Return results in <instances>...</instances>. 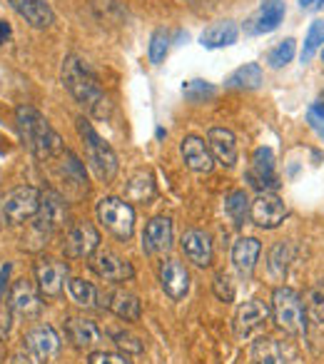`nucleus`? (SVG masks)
<instances>
[{
  "instance_id": "8",
  "label": "nucleus",
  "mask_w": 324,
  "mask_h": 364,
  "mask_svg": "<svg viewBox=\"0 0 324 364\" xmlns=\"http://www.w3.org/2000/svg\"><path fill=\"white\" fill-rule=\"evenodd\" d=\"M100 250V232L92 223H75L63 237V252L70 259H90Z\"/></svg>"
},
{
  "instance_id": "23",
  "label": "nucleus",
  "mask_w": 324,
  "mask_h": 364,
  "mask_svg": "<svg viewBox=\"0 0 324 364\" xmlns=\"http://www.w3.org/2000/svg\"><path fill=\"white\" fill-rule=\"evenodd\" d=\"M65 334L72 342V347H77V349H92V347H100V344L105 342L102 329L97 327L92 319H85V317H68Z\"/></svg>"
},
{
  "instance_id": "41",
  "label": "nucleus",
  "mask_w": 324,
  "mask_h": 364,
  "mask_svg": "<svg viewBox=\"0 0 324 364\" xmlns=\"http://www.w3.org/2000/svg\"><path fill=\"white\" fill-rule=\"evenodd\" d=\"M87 364H132V362L127 359V354L105 352V349H100V352L87 354Z\"/></svg>"
},
{
  "instance_id": "18",
  "label": "nucleus",
  "mask_w": 324,
  "mask_h": 364,
  "mask_svg": "<svg viewBox=\"0 0 324 364\" xmlns=\"http://www.w3.org/2000/svg\"><path fill=\"white\" fill-rule=\"evenodd\" d=\"M157 274H160L162 292L168 294L170 299H175V302L185 299V294L190 292V272L180 259H175V257L162 259Z\"/></svg>"
},
{
  "instance_id": "10",
  "label": "nucleus",
  "mask_w": 324,
  "mask_h": 364,
  "mask_svg": "<svg viewBox=\"0 0 324 364\" xmlns=\"http://www.w3.org/2000/svg\"><path fill=\"white\" fill-rule=\"evenodd\" d=\"M252 364H304V359L292 342L259 337L252 344Z\"/></svg>"
},
{
  "instance_id": "12",
  "label": "nucleus",
  "mask_w": 324,
  "mask_h": 364,
  "mask_svg": "<svg viewBox=\"0 0 324 364\" xmlns=\"http://www.w3.org/2000/svg\"><path fill=\"white\" fill-rule=\"evenodd\" d=\"M90 269L100 279L112 282V284L130 282V279L135 277V269H132V264L127 262L122 255L112 252V250H97V252L90 257Z\"/></svg>"
},
{
  "instance_id": "29",
  "label": "nucleus",
  "mask_w": 324,
  "mask_h": 364,
  "mask_svg": "<svg viewBox=\"0 0 324 364\" xmlns=\"http://www.w3.org/2000/svg\"><path fill=\"white\" fill-rule=\"evenodd\" d=\"M155 180H152V175L147 170H137L130 175V180H127L125 185V198L127 203H150L152 198H155Z\"/></svg>"
},
{
  "instance_id": "45",
  "label": "nucleus",
  "mask_w": 324,
  "mask_h": 364,
  "mask_svg": "<svg viewBox=\"0 0 324 364\" xmlns=\"http://www.w3.org/2000/svg\"><path fill=\"white\" fill-rule=\"evenodd\" d=\"M13 31H11V23L6 21H0V46H6L8 41H11Z\"/></svg>"
},
{
  "instance_id": "5",
  "label": "nucleus",
  "mask_w": 324,
  "mask_h": 364,
  "mask_svg": "<svg viewBox=\"0 0 324 364\" xmlns=\"http://www.w3.org/2000/svg\"><path fill=\"white\" fill-rule=\"evenodd\" d=\"M40 208V190L33 185H18L0 195V228L3 225H23L38 215Z\"/></svg>"
},
{
  "instance_id": "27",
  "label": "nucleus",
  "mask_w": 324,
  "mask_h": 364,
  "mask_svg": "<svg viewBox=\"0 0 324 364\" xmlns=\"http://www.w3.org/2000/svg\"><path fill=\"white\" fill-rule=\"evenodd\" d=\"M239 38V28L232 21H220L212 23L207 31L200 36V46L207 48V50H217V48H230L234 46Z\"/></svg>"
},
{
  "instance_id": "21",
  "label": "nucleus",
  "mask_w": 324,
  "mask_h": 364,
  "mask_svg": "<svg viewBox=\"0 0 324 364\" xmlns=\"http://www.w3.org/2000/svg\"><path fill=\"white\" fill-rule=\"evenodd\" d=\"M269 314H272V309H269L267 302H262V299H249V302H244L242 307L237 309V314H234V332H237V337L244 339V337H249V334H254L267 322Z\"/></svg>"
},
{
  "instance_id": "16",
  "label": "nucleus",
  "mask_w": 324,
  "mask_h": 364,
  "mask_svg": "<svg viewBox=\"0 0 324 364\" xmlns=\"http://www.w3.org/2000/svg\"><path fill=\"white\" fill-rule=\"evenodd\" d=\"M26 349L33 357V362L38 364H48L58 352H60V337H58L55 327L50 324H38L31 332L26 334Z\"/></svg>"
},
{
  "instance_id": "2",
  "label": "nucleus",
  "mask_w": 324,
  "mask_h": 364,
  "mask_svg": "<svg viewBox=\"0 0 324 364\" xmlns=\"http://www.w3.org/2000/svg\"><path fill=\"white\" fill-rule=\"evenodd\" d=\"M60 80H63V85H65V90L70 92L92 117L110 115V100H107L100 82L95 80V75L87 70L80 58L68 55L65 60H63Z\"/></svg>"
},
{
  "instance_id": "11",
  "label": "nucleus",
  "mask_w": 324,
  "mask_h": 364,
  "mask_svg": "<svg viewBox=\"0 0 324 364\" xmlns=\"http://www.w3.org/2000/svg\"><path fill=\"white\" fill-rule=\"evenodd\" d=\"M33 272H36L38 289H40V294L48 299L60 297L63 289H65V282L70 279L68 277V264L53 257H40L36 262V267H33Z\"/></svg>"
},
{
  "instance_id": "7",
  "label": "nucleus",
  "mask_w": 324,
  "mask_h": 364,
  "mask_svg": "<svg viewBox=\"0 0 324 364\" xmlns=\"http://www.w3.org/2000/svg\"><path fill=\"white\" fill-rule=\"evenodd\" d=\"M68 228V203L55 190H43L40 208L36 215V230L40 235H55Z\"/></svg>"
},
{
  "instance_id": "47",
  "label": "nucleus",
  "mask_w": 324,
  "mask_h": 364,
  "mask_svg": "<svg viewBox=\"0 0 324 364\" xmlns=\"http://www.w3.org/2000/svg\"><path fill=\"white\" fill-rule=\"evenodd\" d=\"M322 60H324V48H322Z\"/></svg>"
},
{
  "instance_id": "19",
  "label": "nucleus",
  "mask_w": 324,
  "mask_h": 364,
  "mask_svg": "<svg viewBox=\"0 0 324 364\" xmlns=\"http://www.w3.org/2000/svg\"><path fill=\"white\" fill-rule=\"evenodd\" d=\"M173 250V220L160 215L152 218L142 230V252L145 255H165Z\"/></svg>"
},
{
  "instance_id": "34",
  "label": "nucleus",
  "mask_w": 324,
  "mask_h": 364,
  "mask_svg": "<svg viewBox=\"0 0 324 364\" xmlns=\"http://www.w3.org/2000/svg\"><path fill=\"white\" fill-rule=\"evenodd\" d=\"M294 55H297V41H294V38H284V41H279L277 46L267 53V65L272 68V70L287 68L289 63L294 60Z\"/></svg>"
},
{
  "instance_id": "1",
  "label": "nucleus",
  "mask_w": 324,
  "mask_h": 364,
  "mask_svg": "<svg viewBox=\"0 0 324 364\" xmlns=\"http://www.w3.org/2000/svg\"><path fill=\"white\" fill-rule=\"evenodd\" d=\"M16 125L18 135H21L23 145L31 150V155H36L38 160H50L55 155H63L60 135L55 132V127L48 122V117L43 115L38 107L33 105H21L16 110Z\"/></svg>"
},
{
  "instance_id": "36",
  "label": "nucleus",
  "mask_w": 324,
  "mask_h": 364,
  "mask_svg": "<svg viewBox=\"0 0 324 364\" xmlns=\"http://www.w3.org/2000/svg\"><path fill=\"white\" fill-rule=\"evenodd\" d=\"M170 50V33L165 28H157L150 36V46H147V58H150L152 65H160Z\"/></svg>"
},
{
  "instance_id": "39",
  "label": "nucleus",
  "mask_w": 324,
  "mask_h": 364,
  "mask_svg": "<svg viewBox=\"0 0 324 364\" xmlns=\"http://www.w3.org/2000/svg\"><path fill=\"white\" fill-rule=\"evenodd\" d=\"M110 337H112V342H115L120 349H125V352H130V354H142V352H145V344H142L140 339L135 337V334H130V332H112Z\"/></svg>"
},
{
  "instance_id": "4",
  "label": "nucleus",
  "mask_w": 324,
  "mask_h": 364,
  "mask_svg": "<svg viewBox=\"0 0 324 364\" xmlns=\"http://www.w3.org/2000/svg\"><path fill=\"white\" fill-rule=\"evenodd\" d=\"M77 132H80V137H82L87 162L92 165L95 175L100 177L102 182H112L117 175V170H120V162H117L115 150L97 135L95 127H92L85 117H77Z\"/></svg>"
},
{
  "instance_id": "42",
  "label": "nucleus",
  "mask_w": 324,
  "mask_h": 364,
  "mask_svg": "<svg viewBox=\"0 0 324 364\" xmlns=\"http://www.w3.org/2000/svg\"><path fill=\"white\" fill-rule=\"evenodd\" d=\"M307 122L314 132L324 140V102H314L307 110Z\"/></svg>"
},
{
  "instance_id": "22",
  "label": "nucleus",
  "mask_w": 324,
  "mask_h": 364,
  "mask_svg": "<svg viewBox=\"0 0 324 364\" xmlns=\"http://www.w3.org/2000/svg\"><path fill=\"white\" fill-rule=\"evenodd\" d=\"M180 155H183L188 170L200 172V175H205V172H210L215 167V157H212V152H210V145L198 135L183 137V142H180Z\"/></svg>"
},
{
  "instance_id": "35",
  "label": "nucleus",
  "mask_w": 324,
  "mask_h": 364,
  "mask_svg": "<svg viewBox=\"0 0 324 364\" xmlns=\"http://www.w3.org/2000/svg\"><path fill=\"white\" fill-rule=\"evenodd\" d=\"M63 175H65V180L70 182V185H75V188H80V190H87L85 167H82V162L77 160L72 150L63 152Z\"/></svg>"
},
{
  "instance_id": "3",
  "label": "nucleus",
  "mask_w": 324,
  "mask_h": 364,
  "mask_svg": "<svg viewBox=\"0 0 324 364\" xmlns=\"http://www.w3.org/2000/svg\"><path fill=\"white\" fill-rule=\"evenodd\" d=\"M272 319L279 329H284L292 337L307 334V307L304 297L292 287H277L272 292Z\"/></svg>"
},
{
  "instance_id": "37",
  "label": "nucleus",
  "mask_w": 324,
  "mask_h": 364,
  "mask_svg": "<svg viewBox=\"0 0 324 364\" xmlns=\"http://www.w3.org/2000/svg\"><path fill=\"white\" fill-rule=\"evenodd\" d=\"M183 95H185V100H190V102L198 105V102L212 100V97L217 95V87L207 80H188L183 85Z\"/></svg>"
},
{
  "instance_id": "46",
  "label": "nucleus",
  "mask_w": 324,
  "mask_h": 364,
  "mask_svg": "<svg viewBox=\"0 0 324 364\" xmlns=\"http://www.w3.org/2000/svg\"><path fill=\"white\" fill-rule=\"evenodd\" d=\"M324 6V0H299V8L302 11H319Z\"/></svg>"
},
{
  "instance_id": "17",
  "label": "nucleus",
  "mask_w": 324,
  "mask_h": 364,
  "mask_svg": "<svg viewBox=\"0 0 324 364\" xmlns=\"http://www.w3.org/2000/svg\"><path fill=\"white\" fill-rule=\"evenodd\" d=\"M97 304L107 312H112L115 317L125 319V322H137L142 317V304L137 299V294L127 292V289H105L97 292Z\"/></svg>"
},
{
  "instance_id": "25",
  "label": "nucleus",
  "mask_w": 324,
  "mask_h": 364,
  "mask_svg": "<svg viewBox=\"0 0 324 364\" xmlns=\"http://www.w3.org/2000/svg\"><path fill=\"white\" fill-rule=\"evenodd\" d=\"M180 245H183L185 257L193 264H198V267H210V264H212V257H215L212 240H210V235H205L202 230H188V232L183 235V242Z\"/></svg>"
},
{
  "instance_id": "32",
  "label": "nucleus",
  "mask_w": 324,
  "mask_h": 364,
  "mask_svg": "<svg viewBox=\"0 0 324 364\" xmlns=\"http://www.w3.org/2000/svg\"><path fill=\"white\" fill-rule=\"evenodd\" d=\"M68 292H70L72 302L77 304V307H95L97 304V289L92 287L87 279H80V277H72L68 279Z\"/></svg>"
},
{
  "instance_id": "40",
  "label": "nucleus",
  "mask_w": 324,
  "mask_h": 364,
  "mask_svg": "<svg viewBox=\"0 0 324 364\" xmlns=\"http://www.w3.org/2000/svg\"><path fill=\"white\" fill-rule=\"evenodd\" d=\"M212 292L220 302H234V284L227 274H217L212 282Z\"/></svg>"
},
{
  "instance_id": "44",
  "label": "nucleus",
  "mask_w": 324,
  "mask_h": 364,
  "mask_svg": "<svg viewBox=\"0 0 324 364\" xmlns=\"http://www.w3.org/2000/svg\"><path fill=\"white\" fill-rule=\"evenodd\" d=\"M8 277H11V262H3L0 264V297H3L8 289Z\"/></svg>"
},
{
  "instance_id": "15",
  "label": "nucleus",
  "mask_w": 324,
  "mask_h": 364,
  "mask_svg": "<svg viewBox=\"0 0 324 364\" xmlns=\"http://www.w3.org/2000/svg\"><path fill=\"white\" fill-rule=\"evenodd\" d=\"M8 307L16 314L26 319H33L40 314L43 309V294L38 289V284H33L31 279H16L8 289Z\"/></svg>"
},
{
  "instance_id": "26",
  "label": "nucleus",
  "mask_w": 324,
  "mask_h": 364,
  "mask_svg": "<svg viewBox=\"0 0 324 364\" xmlns=\"http://www.w3.org/2000/svg\"><path fill=\"white\" fill-rule=\"evenodd\" d=\"M259 252H262V245H259L257 237H239L232 245V255L230 257H232V267L237 269V274L242 279H249L254 274Z\"/></svg>"
},
{
  "instance_id": "9",
  "label": "nucleus",
  "mask_w": 324,
  "mask_h": 364,
  "mask_svg": "<svg viewBox=\"0 0 324 364\" xmlns=\"http://www.w3.org/2000/svg\"><path fill=\"white\" fill-rule=\"evenodd\" d=\"M244 180H247L257 193H274V190L279 188L272 147H257V150L252 152V162H249L247 172H244Z\"/></svg>"
},
{
  "instance_id": "30",
  "label": "nucleus",
  "mask_w": 324,
  "mask_h": 364,
  "mask_svg": "<svg viewBox=\"0 0 324 364\" xmlns=\"http://www.w3.org/2000/svg\"><path fill=\"white\" fill-rule=\"evenodd\" d=\"M292 262V245L289 242H277L267 255V272L274 282H282L284 274H287V267Z\"/></svg>"
},
{
  "instance_id": "28",
  "label": "nucleus",
  "mask_w": 324,
  "mask_h": 364,
  "mask_svg": "<svg viewBox=\"0 0 324 364\" xmlns=\"http://www.w3.org/2000/svg\"><path fill=\"white\" fill-rule=\"evenodd\" d=\"M259 85H262L259 63H244L225 77V87H230V90H257Z\"/></svg>"
},
{
  "instance_id": "43",
  "label": "nucleus",
  "mask_w": 324,
  "mask_h": 364,
  "mask_svg": "<svg viewBox=\"0 0 324 364\" xmlns=\"http://www.w3.org/2000/svg\"><path fill=\"white\" fill-rule=\"evenodd\" d=\"M13 309L8 304H0V342L11 334V324H13Z\"/></svg>"
},
{
  "instance_id": "13",
  "label": "nucleus",
  "mask_w": 324,
  "mask_h": 364,
  "mask_svg": "<svg viewBox=\"0 0 324 364\" xmlns=\"http://www.w3.org/2000/svg\"><path fill=\"white\" fill-rule=\"evenodd\" d=\"M287 218V205L274 193H259L249 205V220L262 230H277Z\"/></svg>"
},
{
  "instance_id": "6",
  "label": "nucleus",
  "mask_w": 324,
  "mask_h": 364,
  "mask_svg": "<svg viewBox=\"0 0 324 364\" xmlns=\"http://www.w3.org/2000/svg\"><path fill=\"white\" fill-rule=\"evenodd\" d=\"M97 220L120 242H127L132 237V232H135V208L127 200L102 198L97 203Z\"/></svg>"
},
{
  "instance_id": "24",
  "label": "nucleus",
  "mask_w": 324,
  "mask_h": 364,
  "mask_svg": "<svg viewBox=\"0 0 324 364\" xmlns=\"http://www.w3.org/2000/svg\"><path fill=\"white\" fill-rule=\"evenodd\" d=\"M8 3L28 26L38 28V31H45L55 23V13L48 0H8Z\"/></svg>"
},
{
  "instance_id": "20",
  "label": "nucleus",
  "mask_w": 324,
  "mask_h": 364,
  "mask_svg": "<svg viewBox=\"0 0 324 364\" xmlns=\"http://www.w3.org/2000/svg\"><path fill=\"white\" fill-rule=\"evenodd\" d=\"M207 145H210V152H212L215 162H220L222 167L237 165L239 150H237V137H234L232 130H227V127H210Z\"/></svg>"
},
{
  "instance_id": "14",
  "label": "nucleus",
  "mask_w": 324,
  "mask_h": 364,
  "mask_svg": "<svg viewBox=\"0 0 324 364\" xmlns=\"http://www.w3.org/2000/svg\"><path fill=\"white\" fill-rule=\"evenodd\" d=\"M284 16H287L284 0H262L257 11L244 21V33L247 36H267V33H274L282 26Z\"/></svg>"
},
{
  "instance_id": "33",
  "label": "nucleus",
  "mask_w": 324,
  "mask_h": 364,
  "mask_svg": "<svg viewBox=\"0 0 324 364\" xmlns=\"http://www.w3.org/2000/svg\"><path fill=\"white\" fill-rule=\"evenodd\" d=\"M322 48H324V21H314L312 26H309L307 36H304V46H302V53H299V60L307 65Z\"/></svg>"
},
{
  "instance_id": "31",
  "label": "nucleus",
  "mask_w": 324,
  "mask_h": 364,
  "mask_svg": "<svg viewBox=\"0 0 324 364\" xmlns=\"http://www.w3.org/2000/svg\"><path fill=\"white\" fill-rule=\"evenodd\" d=\"M249 198L244 190H232V193L225 198V213H227V218L232 220L234 228H242L244 223H247L249 218Z\"/></svg>"
},
{
  "instance_id": "38",
  "label": "nucleus",
  "mask_w": 324,
  "mask_h": 364,
  "mask_svg": "<svg viewBox=\"0 0 324 364\" xmlns=\"http://www.w3.org/2000/svg\"><path fill=\"white\" fill-rule=\"evenodd\" d=\"M304 307H307L309 317L324 322V282H317L304 292Z\"/></svg>"
}]
</instances>
